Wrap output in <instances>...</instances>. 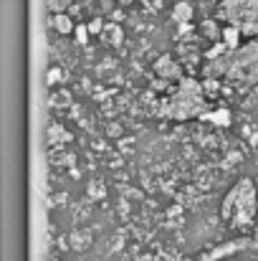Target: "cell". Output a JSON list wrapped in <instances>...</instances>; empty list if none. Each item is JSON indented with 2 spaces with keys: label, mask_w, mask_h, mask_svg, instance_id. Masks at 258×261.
Returning <instances> with one entry per match:
<instances>
[{
  "label": "cell",
  "mask_w": 258,
  "mask_h": 261,
  "mask_svg": "<svg viewBox=\"0 0 258 261\" xmlns=\"http://www.w3.org/2000/svg\"><path fill=\"white\" fill-rule=\"evenodd\" d=\"M76 41L79 43H86V38H89V25H76Z\"/></svg>",
  "instance_id": "8fae6325"
},
{
  "label": "cell",
  "mask_w": 258,
  "mask_h": 261,
  "mask_svg": "<svg viewBox=\"0 0 258 261\" xmlns=\"http://www.w3.org/2000/svg\"><path fill=\"white\" fill-rule=\"evenodd\" d=\"M53 28H56L59 33H64V36H69V33L76 31V25L71 23V18H69L66 13H53Z\"/></svg>",
  "instance_id": "ba28073f"
},
{
  "label": "cell",
  "mask_w": 258,
  "mask_h": 261,
  "mask_svg": "<svg viewBox=\"0 0 258 261\" xmlns=\"http://www.w3.org/2000/svg\"><path fill=\"white\" fill-rule=\"evenodd\" d=\"M241 38H243V33H241L236 25H228V23L223 25V36H220V41H223L231 51H238V48H241Z\"/></svg>",
  "instance_id": "8992f818"
},
{
  "label": "cell",
  "mask_w": 258,
  "mask_h": 261,
  "mask_svg": "<svg viewBox=\"0 0 258 261\" xmlns=\"http://www.w3.org/2000/svg\"><path fill=\"white\" fill-rule=\"evenodd\" d=\"M142 3H147V5H150V8H152V10H155V8H157V5H160V3H162V0H142Z\"/></svg>",
  "instance_id": "7c38bea8"
},
{
  "label": "cell",
  "mask_w": 258,
  "mask_h": 261,
  "mask_svg": "<svg viewBox=\"0 0 258 261\" xmlns=\"http://www.w3.org/2000/svg\"><path fill=\"white\" fill-rule=\"evenodd\" d=\"M122 5H129V3H137V0H119Z\"/></svg>",
  "instance_id": "4fadbf2b"
},
{
  "label": "cell",
  "mask_w": 258,
  "mask_h": 261,
  "mask_svg": "<svg viewBox=\"0 0 258 261\" xmlns=\"http://www.w3.org/2000/svg\"><path fill=\"white\" fill-rule=\"evenodd\" d=\"M155 71H157L162 79H167V82H182V69L172 61V56H162V59L155 64Z\"/></svg>",
  "instance_id": "5b68a950"
},
{
  "label": "cell",
  "mask_w": 258,
  "mask_h": 261,
  "mask_svg": "<svg viewBox=\"0 0 258 261\" xmlns=\"http://www.w3.org/2000/svg\"><path fill=\"white\" fill-rule=\"evenodd\" d=\"M162 114H167L172 119H190V117L205 114L203 84H197V82H192V79H182L177 91L165 101Z\"/></svg>",
  "instance_id": "7a4b0ae2"
},
{
  "label": "cell",
  "mask_w": 258,
  "mask_h": 261,
  "mask_svg": "<svg viewBox=\"0 0 258 261\" xmlns=\"http://www.w3.org/2000/svg\"><path fill=\"white\" fill-rule=\"evenodd\" d=\"M101 36H104V41H106V43H111V46H119V43H122V28H119V25H114V23L104 25Z\"/></svg>",
  "instance_id": "9c48e42d"
},
{
  "label": "cell",
  "mask_w": 258,
  "mask_h": 261,
  "mask_svg": "<svg viewBox=\"0 0 258 261\" xmlns=\"http://www.w3.org/2000/svg\"><path fill=\"white\" fill-rule=\"evenodd\" d=\"M205 119H213L215 124H231V114L228 109H218V114H203Z\"/></svg>",
  "instance_id": "30bf717a"
},
{
  "label": "cell",
  "mask_w": 258,
  "mask_h": 261,
  "mask_svg": "<svg viewBox=\"0 0 258 261\" xmlns=\"http://www.w3.org/2000/svg\"><path fill=\"white\" fill-rule=\"evenodd\" d=\"M258 216V188L251 177H241L220 200V218L231 231H248Z\"/></svg>",
  "instance_id": "6da1fadb"
},
{
  "label": "cell",
  "mask_w": 258,
  "mask_h": 261,
  "mask_svg": "<svg viewBox=\"0 0 258 261\" xmlns=\"http://www.w3.org/2000/svg\"><path fill=\"white\" fill-rule=\"evenodd\" d=\"M220 18L243 36H258V0H220Z\"/></svg>",
  "instance_id": "277c9868"
},
{
  "label": "cell",
  "mask_w": 258,
  "mask_h": 261,
  "mask_svg": "<svg viewBox=\"0 0 258 261\" xmlns=\"http://www.w3.org/2000/svg\"><path fill=\"white\" fill-rule=\"evenodd\" d=\"M195 261H258V236L228 239L200 254Z\"/></svg>",
  "instance_id": "3957f363"
},
{
  "label": "cell",
  "mask_w": 258,
  "mask_h": 261,
  "mask_svg": "<svg viewBox=\"0 0 258 261\" xmlns=\"http://www.w3.org/2000/svg\"><path fill=\"white\" fill-rule=\"evenodd\" d=\"M190 18H192V5H190V3H177L175 10H172V20H175L177 25H187Z\"/></svg>",
  "instance_id": "52a82bcc"
}]
</instances>
